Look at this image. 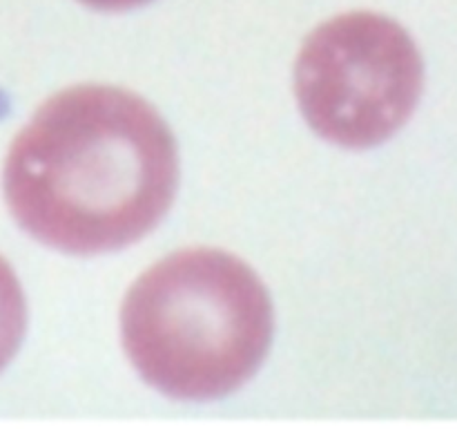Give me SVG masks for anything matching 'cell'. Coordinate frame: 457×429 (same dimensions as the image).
I'll return each instance as SVG.
<instances>
[{
	"instance_id": "3957f363",
	"label": "cell",
	"mask_w": 457,
	"mask_h": 429,
	"mask_svg": "<svg viewBox=\"0 0 457 429\" xmlns=\"http://www.w3.org/2000/svg\"><path fill=\"white\" fill-rule=\"evenodd\" d=\"M422 76V58L404 27L382 13L353 12L308 36L295 65V92L321 139L370 147L411 119Z\"/></svg>"
},
{
	"instance_id": "5b68a950",
	"label": "cell",
	"mask_w": 457,
	"mask_h": 429,
	"mask_svg": "<svg viewBox=\"0 0 457 429\" xmlns=\"http://www.w3.org/2000/svg\"><path fill=\"white\" fill-rule=\"evenodd\" d=\"M80 3L101 9V12H125V9H134L138 4L150 3V0H80Z\"/></svg>"
},
{
	"instance_id": "6da1fadb",
	"label": "cell",
	"mask_w": 457,
	"mask_h": 429,
	"mask_svg": "<svg viewBox=\"0 0 457 429\" xmlns=\"http://www.w3.org/2000/svg\"><path fill=\"white\" fill-rule=\"evenodd\" d=\"M174 137L154 107L119 88L80 85L43 103L4 161L13 219L71 255L123 248L168 213Z\"/></svg>"
},
{
	"instance_id": "277c9868",
	"label": "cell",
	"mask_w": 457,
	"mask_h": 429,
	"mask_svg": "<svg viewBox=\"0 0 457 429\" xmlns=\"http://www.w3.org/2000/svg\"><path fill=\"white\" fill-rule=\"evenodd\" d=\"M27 324L25 295L21 282L7 262L0 257V371L16 356Z\"/></svg>"
},
{
	"instance_id": "7a4b0ae2",
	"label": "cell",
	"mask_w": 457,
	"mask_h": 429,
	"mask_svg": "<svg viewBox=\"0 0 457 429\" xmlns=\"http://www.w3.org/2000/svg\"><path fill=\"white\" fill-rule=\"evenodd\" d=\"M120 333L145 383L179 400H212L237 391L262 366L272 304L235 255L181 250L129 289Z\"/></svg>"
}]
</instances>
